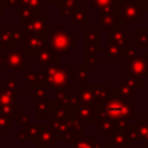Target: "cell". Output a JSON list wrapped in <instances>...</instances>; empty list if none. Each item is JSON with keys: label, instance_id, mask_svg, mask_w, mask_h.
<instances>
[{"label": "cell", "instance_id": "7a4b0ae2", "mask_svg": "<svg viewBox=\"0 0 148 148\" xmlns=\"http://www.w3.org/2000/svg\"><path fill=\"white\" fill-rule=\"evenodd\" d=\"M122 23H142L143 13L147 12V1L143 0H130V1L117 3L114 7Z\"/></svg>", "mask_w": 148, "mask_h": 148}, {"label": "cell", "instance_id": "5b68a950", "mask_svg": "<svg viewBox=\"0 0 148 148\" xmlns=\"http://www.w3.org/2000/svg\"><path fill=\"white\" fill-rule=\"evenodd\" d=\"M120 26H123V23L120 21V17H118L117 12L114 10H109V12L104 13L103 14V27L109 29V27H120Z\"/></svg>", "mask_w": 148, "mask_h": 148}, {"label": "cell", "instance_id": "7c38bea8", "mask_svg": "<svg viewBox=\"0 0 148 148\" xmlns=\"http://www.w3.org/2000/svg\"><path fill=\"white\" fill-rule=\"evenodd\" d=\"M142 146H143V148H148V134L143 138V140H142Z\"/></svg>", "mask_w": 148, "mask_h": 148}, {"label": "cell", "instance_id": "52a82bcc", "mask_svg": "<svg viewBox=\"0 0 148 148\" xmlns=\"http://www.w3.org/2000/svg\"><path fill=\"white\" fill-rule=\"evenodd\" d=\"M126 51H127V49L122 48V47L117 46V44L110 43L107 52H108V56H109L110 59H122V57H125Z\"/></svg>", "mask_w": 148, "mask_h": 148}, {"label": "cell", "instance_id": "ba28073f", "mask_svg": "<svg viewBox=\"0 0 148 148\" xmlns=\"http://www.w3.org/2000/svg\"><path fill=\"white\" fill-rule=\"evenodd\" d=\"M136 48H147L148 47V30L140 29L136 30Z\"/></svg>", "mask_w": 148, "mask_h": 148}, {"label": "cell", "instance_id": "9c48e42d", "mask_svg": "<svg viewBox=\"0 0 148 148\" xmlns=\"http://www.w3.org/2000/svg\"><path fill=\"white\" fill-rule=\"evenodd\" d=\"M134 126L136 127L140 139L143 140V138L148 134V118H140V120H136V122L134 123Z\"/></svg>", "mask_w": 148, "mask_h": 148}, {"label": "cell", "instance_id": "8992f818", "mask_svg": "<svg viewBox=\"0 0 148 148\" xmlns=\"http://www.w3.org/2000/svg\"><path fill=\"white\" fill-rule=\"evenodd\" d=\"M110 144H112L114 148H127L131 144V142H130V139H129L127 133L116 130V133L112 135Z\"/></svg>", "mask_w": 148, "mask_h": 148}, {"label": "cell", "instance_id": "277c9868", "mask_svg": "<svg viewBox=\"0 0 148 148\" xmlns=\"http://www.w3.org/2000/svg\"><path fill=\"white\" fill-rule=\"evenodd\" d=\"M108 39L112 44H117L125 49L130 48V30H126L123 26L116 27L113 31H110L108 34Z\"/></svg>", "mask_w": 148, "mask_h": 148}, {"label": "cell", "instance_id": "4fadbf2b", "mask_svg": "<svg viewBox=\"0 0 148 148\" xmlns=\"http://www.w3.org/2000/svg\"><path fill=\"white\" fill-rule=\"evenodd\" d=\"M147 13H148V1H147Z\"/></svg>", "mask_w": 148, "mask_h": 148}, {"label": "cell", "instance_id": "3957f363", "mask_svg": "<svg viewBox=\"0 0 148 148\" xmlns=\"http://www.w3.org/2000/svg\"><path fill=\"white\" fill-rule=\"evenodd\" d=\"M126 68H127V75L135 77V78L143 79L148 74V55H136L134 59L125 60Z\"/></svg>", "mask_w": 148, "mask_h": 148}, {"label": "cell", "instance_id": "30bf717a", "mask_svg": "<svg viewBox=\"0 0 148 148\" xmlns=\"http://www.w3.org/2000/svg\"><path fill=\"white\" fill-rule=\"evenodd\" d=\"M92 3L99 9H110L117 5L118 0H92Z\"/></svg>", "mask_w": 148, "mask_h": 148}, {"label": "cell", "instance_id": "8fae6325", "mask_svg": "<svg viewBox=\"0 0 148 148\" xmlns=\"http://www.w3.org/2000/svg\"><path fill=\"white\" fill-rule=\"evenodd\" d=\"M127 135H129V139H130L131 143H139L140 142L142 143V139H140V135H139L138 130H136V127L134 125H131V127L127 131Z\"/></svg>", "mask_w": 148, "mask_h": 148}, {"label": "cell", "instance_id": "6da1fadb", "mask_svg": "<svg viewBox=\"0 0 148 148\" xmlns=\"http://www.w3.org/2000/svg\"><path fill=\"white\" fill-rule=\"evenodd\" d=\"M104 114L110 121H120L123 118H135L136 117V103L125 97L120 94L112 95L109 100L104 104Z\"/></svg>", "mask_w": 148, "mask_h": 148}]
</instances>
